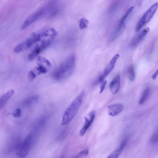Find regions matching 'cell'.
<instances>
[{
  "instance_id": "15",
  "label": "cell",
  "mask_w": 158,
  "mask_h": 158,
  "mask_svg": "<svg viewBox=\"0 0 158 158\" xmlns=\"http://www.w3.org/2000/svg\"><path fill=\"white\" fill-rule=\"evenodd\" d=\"M14 91L13 90L7 92L0 98V107L3 106L8 101V100L13 96Z\"/></svg>"
},
{
  "instance_id": "22",
  "label": "cell",
  "mask_w": 158,
  "mask_h": 158,
  "mask_svg": "<svg viewBox=\"0 0 158 158\" xmlns=\"http://www.w3.org/2000/svg\"><path fill=\"white\" fill-rule=\"evenodd\" d=\"M158 138V135L157 134H155L153 136L152 139V141L153 142H156L157 141Z\"/></svg>"
},
{
  "instance_id": "7",
  "label": "cell",
  "mask_w": 158,
  "mask_h": 158,
  "mask_svg": "<svg viewBox=\"0 0 158 158\" xmlns=\"http://www.w3.org/2000/svg\"><path fill=\"white\" fill-rule=\"evenodd\" d=\"M52 38H50L42 41L41 43L36 47L33 51L29 55L28 59L31 61L34 59L44 49L47 48L51 44Z\"/></svg>"
},
{
  "instance_id": "23",
  "label": "cell",
  "mask_w": 158,
  "mask_h": 158,
  "mask_svg": "<svg viewBox=\"0 0 158 158\" xmlns=\"http://www.w3.org/2000/svg\"><path fill=\"white\" fill-rule=\"evenodd\" d=\"M158 70H157L152 76V78L153 80H155V79L156 78L158 75Z\"/></svg>"
},
{
  "instance_id": "2",
  "label": "cell",
  "mask_w": 158,
  "mask_h": 158,
  "mask_svg": "<svg viewBox=\"0 0 158 158\" xmlns=\"http://www.w3.org/2000/svg\"><path fill=\"white\" fill-rule=\"evenodd\" d=\"M84 94V92L80 93L68 107L63 115L62 125L69 124L75 117L82 104Z\"/></svg>"
},
{
  "instance_id": "4",
  "label": "cell",
  "mask_w": 158,
  "mask_h": 158,
  "mask_svg": "<svg viewBox=\"0 0 158 158\" xmlns=\"http://www.w3.org/2000/svg\"><path fill=\"white\" fill-rule=\"evenodd\" d=\"M158 6L157 2L155 3L144 14L136 27V32L140 31L144 26L149 22L157 9Z\"/></svg>"
},
{
  "instance_id": "12",
  "label": "cell",
  "mask_w": 158,
  "mask_h": 158,
  "mask_svg": "<svg viewBox=\"0 0 158 158\" xmlns=\"http://www.w3.org/2000/svg\"><path fill=\"white\" fill-rule=\"evenodd\" d=\"M120 77L117 75L113 79L110 83L111 91L113 95H115L118 91L120 87Z\"/></svg>"
},
{
  "instance_id": "19",
  "label": "cell",
  "mask_w": 158,
  "mask_h": 158,
  "mask_svg": "<svg viewBox=\"0 0 158 158\" xmlns=\"http://www.w3.org/2000/svg\"><path fill=\"white\" fill-rule=\"evenodd\" d=\"M89 151L88 149L82 151L77 155L78 158H82L87 156L89 154Z\"/></svg>"
},
{
  "instance_id": "16",
  "label": "cell",
  "mask_w": 158,
  "mask_h": 158,
  "mask_svg": "<svg viewBox=\"0 0 158 158\" xmlns=\"http://www.w3.org/2000/svg\"><path fill=\"white\" fill-rule=\"evenodd\" d=\"M150 89L149 88L144 91L139 100V103L140 104H142L146 102L150 95Z\"/></svg>"
},
{
  "instance_id": "13",
  "label": "cell",
  "mask_w": 158,
  "mask_h": 158,
  "mask_svg": "<svg viewBox=\"0 0 158 158\" xmlns=\"http://www.w3.org/2000/svg\"><path fill=\"white\" fill-rule=\"evenodd\" d=\"M150 30L149 28H147L142 31L138 35L136 36L132 40L131 45L132 47L137 46L149 33Z\"/></svg>"
},
{
  "instance_id": "14",
  "label": "cell",
  "mask_w": 158,
  "mask_h": 158,
  "mask_svg": "<svg viewBox=\"0 0 158 158\" xmlns=\"http://www.w3.org/2000/svg\"><path fill=\"white\" fill-rule=\"evenodd\" d=\"M126 143L127 141L126 140L123 141L120 147L108 157L107 158H118L122 152L123 151Z\"/></svg>"
},
{
  "instance_id": "18",
  "label": "cell",
  "mask_w": 158,
  "mask_h": 158,
  "mask_svg": "<svg viewBox=\"0 0 158 158\" xmlns=\"http://www.w3.org/2000/svg\"><path fill=\"white\" fill-rule=\"evenodd\" d=\"M128 73L130 80L131 81H134L135 78V74L133 66H131L129 68L128 70Z\"/></svg>"
},
{
  "instance_id": "17",
  "label": "cell",
  "mask_w": 158,
  "mask_h": 158,
  "mask_svg": "<svg viewBox=\"0 0 158 158\" xmlns=\"http://www.w3.org/2000/svg\"><path fill=\"white\" fill-rule=\"evenodd\" d=\"M89 23V21L87 19L82 18L80 21L79 27L80 30H83L87 28Z\"/></svg>"
},
{
  "instance_id": "9",
  "label": "cell",
  "mask_w": 158,
  "mask_h": 158,
  "mask_svg": "<svg viewBox=\"0 0 158 158\" xmlns=\"http://www.w3.org/2000/svg\"><path fill=\"white\" fill-rule=\"evenodd\" d=\"M96 117V112L92 111L89 113L88 117L85 118V121L84 125L80 131L81 136H83L94 121Z\"/></svg>"
},
{
  "instance_id": "6",
  "label": "cell",
  "mask_w": 158,
  "mask_h": 158,
  "mask_svg": "<svg viewBox=\"0 0 158 158\" xmlns=\"http://www.w3.org/2000/svg\"><path fill=\"white\" fill-rule=\"evenodd\" d=\"M38 66L32 70L36 77L38 75L46 73L51 67V63L44 57H40L38 58Z\"/></svg>"
},
{
  "instance_id": "5",
  "label": "cell",
  "mask_w": 158,
  "mask_h": 158,
  "mask_svg": "<svg viewBox=\"0 0 158 158\" xmlns=\"http://www.w3.org/2000/svg\"><path fill=\"white\" fill-rule=\"evenodd\" d=\"M47 16L46 10L45 7L43 6L39 10L33 14L25 20L21 28L22 29H24L41 18Z\"/></svg>"
},
{
  "instance_id": "1",
  "label": "cell",
  "mask_w": 158,
  "mask_h": 158,
  "mask_svg": "<svg viewBox=\"0 0 158 158\" xmlns=\"http://www.w3.org/2000/svg\"><path fill=\"white\" fill-rule=\"evenodd\" d=\"M75 60V57L74 55L68 57L54 72L52 76L54 80L61 81L69 78L74 70Z\"/></svg>"
},
{
  "instance_id": "11",
  "label": "cell",
  "mask_w": 158,
  "mask_h": 158,
  "mask_svg": "<svg viewBox=\"0 0 158 158\" xmlns=\"http://www.w3.org/2000/svg\"><path fill=\"white\" fill-rule=\"evenodd\" d=\"M123 106L121 104H112L108 107V111L109 115L115 117L118 115L123 109Z\"/></svg>"
},
{
  "instance_id": "24",
  "label": "cell",
  "mask_w": 158,
  "mask_h": 158,
  "mask_svg": "<svg viewBox=\"0 0 158 158\" xmlns=\"http://www.w3.org/2000/svg\"><path fill=\"white\" fill-rule=\"evenodd\" d=\"M71 158H78L77 155H76L73 156Z\"/></svg>"
},
{
  "instance_id": "21",
  "label": "cell",
  "mask_w": 158,
  "mask_h": 158,
  "mask_svg": "<svg viewBox=\"0 0 158 158\" xmlns=\"http://www.w3.org/2000/svg\"><path fill=\"white\" fill-rule=\"evenodd\" d=\"M107 81H103L101 85L100 86V94H101V93H102L104 91V90L105 88L106 87V85L107 84Z\"/></svg>"
},
{
  "instance_id": "3",
  "label": "cell",
  "mask_w": 158,
  "mask_h": 158,
  "mask_svg": "<svg viewBox=\"0 0 158 158\" xmlns=\"http://www.w3.org/2000/svg\"><path fill=\"white\" fill-rule=\"evenodd\" d=\"M53 34V31L52 28L39 33L34 34L25 41L17 45L14 48V51L16 53L22 51L30 47L35 43L40 41L42 38L47 37L48 36L52 37Z\"/></svg>"
},
{
  "instance_id": "20",
  "label": "cell",
  "mask_w": 158,
  "mask_h": 158,
  "mask_svg": "<svg viewBox=\"0 0 158 158\" xmlns=\"http://www.w3.org/2000/svg\"><path fill=\"white\" fill-rule=\"evenodd\" d=\"M21 114V110L20 109H18L14 111L13 113V115L14 117H18L20 116Z\"/></svg>"
},
{
  "instance_id": "8",
  "label": "cell",
  "mask_w": 158,
  "mask_h": 158,
  "mask_svg": "<svg viewBox=\"0 0 158 158\" xmlns=\"http://www.w3.org/2000/svg\"><path fill=\"white\" fill-rule=\"evenodd\" d=\"M119 56L120 55L118 54H116L114 56L105 69L104 72L99 78L97 81V83L103 82L105 78L113 70L117 59L119 58Z\"/></svg>"
},
{
  "instance_id": "10",
  "label": "cell",
  "mask_w": 158,
  "mask_h": 158,
  "mask_svg": "<svg viewBox=\"0 0 158 158\" xmlns=\"http://www.w3.org/2000/svg\"><path fill=\"white\" fill-rule=\"evenodd\" d=\"M134 7L133 6L129 9L126 12L124 15L121 19L119 24L118 25L113 35L112 38L113 39L116 38L118 35V34L120 32L125 24L126 20L128 16L132 12L134 9Z\"/></svg>"
}]
</instances>
